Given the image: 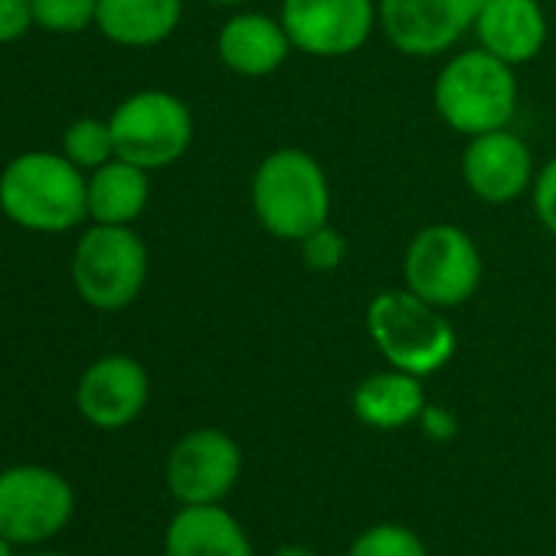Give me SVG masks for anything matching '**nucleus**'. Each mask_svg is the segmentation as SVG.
Instances as JSON below:
<instances>
[{
  "label": "nucleus",
  "instance_id": "obj_18",
  "mask_svg": "<svg viewBox=\"0 0 556 556\" xmlns=\"http://www.w3.org/2000/svg\"><path fill=\"white\" fill-rule=\"evenodd\" d=\"M184 21V0H99L96 27L105 40L148 50L177 34Z\"/></svg>",
  "mask_w": 556,
  "mask_h": 556
},
{
  "label": "nucleus",
  "instance_id": "obj_1",
  "mask_svg": "<svg viewBox=\"0 0 556 556\" xmlns=\"http://www.w3.org/2000/svg\"><path fill=\"white\" fill-rule=\"evenodd\" d=\"M255 223L282 242H302L331 223V180L321 161L305 148H278L265 154L249 184Z\"/></svg>",
  "mask_w": 556,
  "mask_h": 556
},
{
  "label": "nucleus",
  "instance_id": "obj_24",
  "mask_svg": "<svg viewBox=\"0 0 556 556\" xmlns=\"http://www.w3.org/2000/svg\"><path fill=\"white\" fill-rule=\"evenodd\" d=\"M530 206H533L536 223L549 236H556V154L536 167V177L530 187Z\"/></svg>",
  "mask_w": 556,
  "mask_h": 556
},
{
  "label": "nucleus",
  "instance_id": "obj_30",
  "mask_svg": "<svg viewBox=\"0 0 556 556\" xmlns=\"http://www.w3.org/2000/svg\"><path fill=\"white\" fill-rule=\"evenodd\" d=\"M30 556H66V553H56V549H43V553H30Z\"/></svg>",
  "mask_w": 556,
  "mask_h": 556
},
{
  "label": "nucleus",
  "instance_id": "obj_10",
  "mask_svg": "<svg viewBox=\"0 0 556 556\" xmlns=\"http://www.w3.org/2000/svg\"><path fill=\"white\" fill-rule=\"evenodd\" d=\"M484 0H377L380 34L409 60L448 53L471 34Z\"/></svg>",
  "mask_w": 556,
  "mask_h": 556
},
{
  "label": "nucleus",
  "instance_id": "obj_3",
  "mask_svg": "<svg viewBox=\"0 0 556 556\" xmlns=\"http://www.w3.org/2000/svg\"><path fill=\"white\" fill-rule=\"evenodd\" d=\"M517 70L481 47L448 56L432 83L435 115L465 138L507 128L517 115Z\"/></svg>",
  "mask_w": 556,
  "mask_h": 556
},
{
  "label": "nucleus",
  "instance_id": "obj_12",
  "mask_svg": "<svg viewBox=\"0 0 556 556\" xmlns=\"http://www.w3.org/2000/svg\"><path fill=\"white\" fill-rule=\"evenodd\" d=\"M536 161L530 144L510 128L468 138L462 151V184L488 206H507L530 193Z\"/></svg>",
  "mask_w": 556,
  "mask_h": 556
},
{
  "label": "nucleus",
  "instance_id": "obj_7",
  "mask_svg": "<svg viewBox=\"0 0 556 556\" xmlns=\"http://www.w3.org/2000/svg\"><path fill=\"white\" fill-rule=\"evenodd\" d=\"M115 135V154L144 170L177 164L193 144L190 105L164 89H144L128 96L109 118Z\"/></svg>",
  "mask_w": 556,
  "mask_h": 556
},
{
  "label": "nucleus",
  "instance_id": "obj_13",
  "mask_svg": "<svg viewBox=\"0 0 556 556\" xmlns=\"http://www.w3.org/2000/svg\"><path fill=\"white\" fill-rule=\"evenodd\" d=\"M151 400V380L141 361L105 354L86 367L76 387V409L96 429L131 426Z\"/></svg>",
  "mask_w": 556,
  "mask_h": 556
},
{
  "label": "nucleus",
  "instance_id": "obj_21",
  "mask_svg": "<svg viewBox=\"0 0 556 556\" xmlns=\"http://www.w3.org/2000/svg\"><path fill=\"white\" fill-rule=\"evenodd\" d=\"M348 556H429L426 540L403 523H374L351 543Z\"/></svg>",
  "mask_w": 556,
  "mask_h": 556
},
{
  "label": "nucleus",
  "instance_id": "obj_5",
  "mask_svg": "<svg viewBox=\"0 0 556 556\" xmlns=\"http://www.w3.org/2000/svg\"><path fill=\"white\" fill-rule=\"evenodd\" d=\"M481 249L455 223L422 226L403 252V286L442 312L468 305L481 289Z\"/></svg>",
  "mask_w": 556,
  "mask_h": 556
},
{
  "label": "nucleus",
  "instance_id": "obj_20",
  "mask_svg": "<svg viewBox=\"0 0 556 556\" xmlns=\"http://www.w3.org/2000/svg\"><path fill=\"white\" fill-rule=\"evenodd\" d=\"M63 154L83 167V170H96L102 164H109L115 154V135L112 125L102 118H79L63 131Z\"/></svg>",
  "mask_w": 556,
  "mask_h": 556
},
{
  "label": "nucleus",
  "instance_id": "obj_23",
  "mask_svg": "<svg viewBox=\"0 0 556 556\" xmlns=\"http://www.w3.org/2000/svg\"><path fill=\"white\" fill-rule=\"evenodd\" d=\"M299 245H302V258L312 271H334L348 255V239L331 223L315 229L312 236H305Z\"/></svg>",
  "mask_w": 556,
  "mask_h": 556
},
{
  "label": "nucleus",
  "instance_id": "obj_16",
  "mask_svg": "<svg viewBox=\"0 0 556 556\" xmlns=\"http://www.w3.org/2000/svg\"><path fill=\"white\" fill-rule=\"evenodd\" d=\"M164 556H255V549L223 504H180L164 530Z\"/></svg>",
  "mask_w": 556,
  "mask_h": 556
},
{
  "label": "nucleus",
  "instance_id": "obj_2",
  "mask_svg": "<svg viewBox=\"0 0 556 556\" xmlns=\"http://www.w3.org/2000/svg\"><path fill=\"white\" fill-rule=\"evenodd\" d=\"M0 210L30 232H70L89 216V177L63 151H24L0 170Z\"/></svg>",
  "mask_w": 556,
  "mask_h": 556
},
{
  "label": "nucleus",
  "instance_id": "obj_27",
  "mask_svg": "<svg viewBox=\"0 0 556 556\" xmlns=\"http://www.w3.org/2000/svg\"><path fill=\"white\" fill-rule=\"evenodd\" d=\"M275 556H321V553H315L305 543H286L282 549H275Z\"/></svg>",
  "mask_w": 556,
  "mask_h": 556
},
{
  "label": "nucleus",
  "instance_id": "obj_4",
  "mask_svg": "<svg viewBox=\"0 0 556 556\" xmlns=\"http://www.w3.org/2000/svg\"><path fill=\"white\" fill-rule=\"evenodd\" d=\"M367 334L387 367L422 380L448 367L458 351V334L448 321V312L422 302L406 286L383 289L370 299Z\"/></svg>",
  "mask_w": 556,
  "mask_h": 556
},
{
  "label": "nucleus",
  "instance_id": "obj_8",
  "mask_svg": "<svg viewBox=\"0 0 556 556\" xmlns=\"http://www.w3.org/2000/svg\"><path fill=\"white\" fill-rule=\"evenodd\" d=\"M76 514L73 484L47 465L0 471V536L14 546L43 543L70 527Z\"/></svg>",
  "mask_w": 556,
  "mask_h": 556
},
{
  "label": "nucleus",
  "instance_id": "obj_19",
  "mask_svg": "<svg viewBox=\"0 0 556 556\" xmlns=\"http://www.w3.org/2000/svg\"><path fill=\"white\" fill-rule=\"evenodd\" d=\"M151 170L112 157L89 174V219L105 226H131L151 200Z\"/></svg>",
  "mask_w": 556,
  "mask_h": 556
},
{
  "label": "nucleus",
  "instance_id": "obj_9",
  "mask_svg": "<svg viewBox=\"0 0 556 556\" xmlns=\"http://www.w3.org/2000/svg\"><path fill=\"white\" fill-rule=\"evenodd\" d=\"M295 53L348 60L380 30L377 0H282L278 11Z\"/></svg>",
  "mask_w": 556,
  "mask_h": 556
},
{
  "label": "nucleus",
  "instance_id": "obj_25",
  "mask_svg": "<svg viewBox=\"0 0 556 556\" xmlns=\"http://www.w3.org/2000/svg\"><path fill=\"white\" fill-rule=\"evenodd\" d=\"M30 27H37L30 0H0V43L21 40Z\"/></svg>",
  "mask_w": 556,
  "mask_h": 556
},
{
  "label": "nucleus",
  "instance_id": "obj_6",
  "mask_svg": "<svg viewBox=\"0 0 556 556\" xmlns=\"http://www.w3.org/2000/svg\"><path fill=\"white\" fill-rule=\"evenodd\" d=\"M73 286L96 312H122L144 292L148 245L131 226L96 223L73 249Z\"/></svg>",
  "mask_w": 556,
  "mask_h": 556
},
{
  "label": "nucleus",
  "instance_id": "obj_11",
  "mask_svg": "<svg viewBox=\"0 0 556 556\" xmlns=\"http://www.w3.org/2000/svg\"><path fill=\"white\" fill-rule=\"evenodd\" d=\"M242 475L239 442L213 426L187 432L167 455L164 481L180 504H223Z\"/></svg>",
  "mask_w": 556,
  "mask_h": 556
},
{
  "label": "nucleus",
  "instance_id": "obj_15",
  "mask_svg": "<svg viewBox=\"0 0 556 556\" xmlns=\"http://www.w3.org/2000/svg\"><path fill=\"white\" fill-rule=\"evenodd\" d=\"M292 53H295V47H292L282 21L258 14V11L232 14L216 34L219 63L242 79H265V76L278 73L289 63Z\"/></svg>",
  "mask_w": 556,
  "mask_h": 556
},
{
  "label": "nucleus",
  "instance_id": "obj_17",
  "mask_svg": "<svg viewBox=\"0 0 556 556\" xmlns=\"http://www.w3.org/2000/svg\"><path fill=\"white\" fill-rule=\"evenodd\" d=\"M426 403L429 400H426L422 377H413L396 367L364 377L351 396L354 416L364 426L380 429V432H393V429H406V426L419 422Z\"/></svg>",
  "mask_w": 556,
  "mask_h": 556
},
{
  "label": "nucleus",
  "instance_id": "obj_28",
  "mask_svg": "<svg viewBox=\"0 0 556 556\" xmlns=\"http://www.w3.org/2000/svg\"><path fill=\"white\" fill-rule=\"evenodd\" d=\"M206 4H216V8H236V4H245V0H206Z\"/></svg>",
  "mask_w": 556,
  "mask_h": 556
},
{
  "label": "nucleus",
  "instance_id": "obj_26",
  "mask_svg": "<svg viewBox=\"0 0 556 556\" xmlns=\"http://www.w3.org/2000/svg\"><path fill=\"white\" fill-rule=\"evenodd\" d=\"M419 426H422V432H426L429 439H435V442H445V439L455 435V416H452L448 409H442V406H429V403H426V409H422V416H419Z\"/></svg>",
  "mask_w": 556,
  "mask_h": 556
},
{
  "label": "nucleus",
  "instance_id": "obj_29",
  "mask_svg": "<svg viewBox=\"0 0 556 556\" xmlns=\"http://www.w3.org/2000/svg\"><path fill=\"white\" fill-rule=\"evenodd\" d=\"M0 556H14V543H8L4 536H0Z\"/></svg>",
  "mask_w": 556,
  "mask_h": 556
},
{
  "label": "nucleus",
  "instance_id": "obj_14",
  "mask_svg": "<svg viewBox=\"0 0 556 556\" xmlns=\"http://www.w3.org/2000/svg\"><path fill=\"white\" fill-rule=\"evenodd\" d=\"M471 34L481 50L517 70L543 53L549 21L540 0H484Z\"/></svg>",
  "mask_w": 556,
  "mask_h": 556
},
{
  "label": "nucleus",
  "instance_id": "obj_22",
  "mask_svg": "<svg viewBox=\"0 0 556 556\" xmlns=\"http://www.w3.org/2000/svg\"><path fill=\"white\" fill-rule=\"evenodd\" d=\"M34 24L47 34L73 37L96 24L99 0H30Z\"/></svg>",
  "mask_w": 556,
  "mask_h": 556
}]
</instances>
